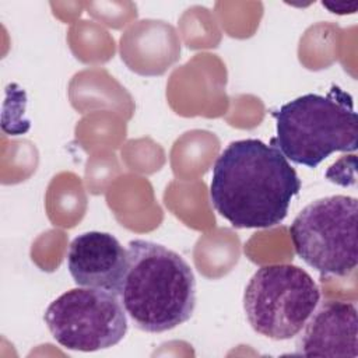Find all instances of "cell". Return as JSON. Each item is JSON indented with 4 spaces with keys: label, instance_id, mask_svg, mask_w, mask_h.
I'll use <instances>...</instances> for the list:
<instances>
[{
    "label": "cell",
    "instance_id": "cell-4",
    "mask_svg": "<svg viewBox=\"0 0 358 358\" xmlns=\"http://www.w3.org/2000/svg\"><path fill=\"white\" fill-rule=\"evenodd\" d=\"M320 301L310 274L294 264H267L252 275L243 309L252 329L273 340H289L305 326Z\"/></svg>",
    "mask_w": 358,
    "mask_h": 358
},
{
    "label": "cell",
    "instance_id": "cell-7",
    "mask_svg": "<svg viewBox=\"0 0 358 358\" xmlns=\"http://www.w3.org/2000/svg\"><path fill=\"white\" fill-rule=\"evenodd\" d=\"M127 264V249L109 232L90 231L76 236L67 250V268L78 287L119 294Z\"/></svg>",
    "mask_w": 358,
    "mask_h": 358
},
{
    "label": "cell",
    "instance_id": "cell-5",
    "mask_svg": "<svg viewBox=\"0 0 358 358\" xmlns=\"http://www.w3.org/2000/svg\"><path fill=\"white\" fill-rule=\"evenodd\" d=\"M357 213L358 200L345 194L305 206L289 227L296 255L323 275L352 273L358 263Z\"/></svg>",
    "mask_w": 358,
    "mask_h": 358
},
{
    "label": "cell",
    "instance_id": "cell-3",
    "mask_svg": "<svg viewBox=\"0 0 358 358\" xmlns=\"http://www.w3.org/2000/svg\"><path fill=\"white\" fill-rule=\"evenodd\" d=\"M275 137L270 144L296 165L316 168L336 151L358 147L357 113L352 96L338 85L326 95L305 94L273 112Z\"/></svg>",
    "mask_w": 358,
    "mask_h": 358
},
{
    "label": "cell",
    "instance_id": "cell-8",
    "mask_svg": "<svg viewBox=\"0 0 358 358\" xmlns=\"http://www.w3.org/2000/svg\"><path fill=\"white\" fill-rule=\"evenodd\" d=\"M296 341V354L303 357L358 355L357 306L344 301H324L316 306Z\"/></svg>",
    "mask_w": 358,
    "mask_h": 358
},
{
    "label": "cell",
    "instance_id": "cell-1",
    "mask_svg": "<svg viewBox=\"0 0 358 358\" xmlns=\"http://www.w3.org/2000/svg\"><path fill=\"white\" fill-rule=\"evenodd\" d=\"M301 179L282 152L257 138L229 143L210 182L215 211L235 228H271L284 221Z\"/></svg>",
    "mask_w": 358,
    "mask_h": 358
},
{
    "label": "cell",
    "instance_id": "cell-2",
    "mask_svg": "<svg viewBox=\"0 0 358 358\" xmlns=\"http://www.w3.org/2000/svg\"><path fill=\"white\" fill-rule=\"evenodd\" d=\"M138 330L164 333L187 322L196 308V278L175 250L145 241L127 245V264L117 294Z\"/></svg>",
    "mask_w": 358,
    "mask_h": 358
},
{
    "label": "cell",
    "instance_id": "cell-6",
    "mask_svg": "<svg viewBox=\"0 0 358 358\" xmlns=\"http://www.w3.org/2000/svg\"><path fill=\"white\" fill-rule=\"evenodd\" d=\"M126 310L113 292L73 288L57 296L43 319L53 338L67 350L92 352L116 345L127 331Z\"/></svg>",
    "mask_w": 358,
    "mask_h": 358
}]
</instances>
